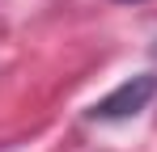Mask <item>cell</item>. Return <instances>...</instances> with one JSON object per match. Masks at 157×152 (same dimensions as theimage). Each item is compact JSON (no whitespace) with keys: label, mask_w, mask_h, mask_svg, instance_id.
Returning <instances> with one entry per match:
<instances>
[{"label":"cell","mask_w":157,"mask_h":152,"mask_svg":"<svg viewBox=\"0 0 157 152\" xmlns=\"http://www.w3.org/2000/svg\"><path fill=\"white\" fill-rule=\"evenodd\" d=\"M157 93V76H132L123 80L119 89H110L102 101H94V110H89V118H98V123H115V118H132V114H140Z\"/></svg>","instance_id":"cell-1"}]
</instances>
